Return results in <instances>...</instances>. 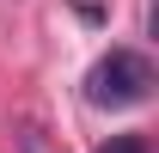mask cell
Here are the masks:
<instances>
[{"instance_id": "cell-1", "label": "cell", "mask_w": 159, "mask_h": 153, "mask_svg": "<svg viewBox=\"0 0 159 153\" xmlns=\"http://www.w3.org/2000/svg\"><path fill=\"white\" fill-rule=\"evenodd\" d=\"M153 86H159L153 61L141 55V49H129V43H116L110 55L92 61V74H86V104H98V110H129V104H147Z\"/></svg>"}, {"instance_id": "cell-2", "label": "cell", "mask_w": 159, "mask_h": 153, "mask_svg": "<svg viewBox=\"0 0 159 153\" xmlns=\"http://www.w3.org/2000/svg\"><path fill=\"white\" fill-rule=\"evenodd\" d=\"M12 141H19V153H61V141H55L49 129H43L37 116H25L19 129H12Z\"/></svg>"}, {"instance_id": "cell-3", "label": "cell", "mask_w": 159, "mask_h": 153, "mask_svg": "<svg viewBox=\"0 0 159 153\" xmlns=\"http://www.w3.org/2000/svg\"><path fill=\"white\" fill-rule=\"evenodd\" d=\"M98 153H147V135H110Z\"/></svg>"}]
</instances>
